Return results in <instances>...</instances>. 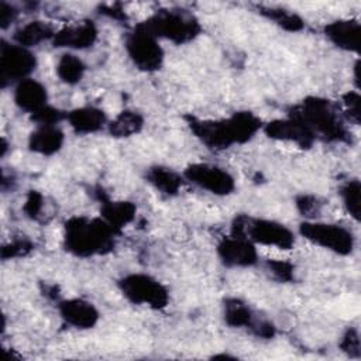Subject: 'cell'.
Instances as JSON below:
<instances>
[{"label": "cell", "mask_w": 361, "mask_h": 361, "mask_svg": "<svg viewBox=\"0 0 361 361\" xmlns=\"http://www.w3.org/2000/svg\"><path fill=\"white\" fill-rule=\"evenodd\" d=\"M186 121L193 135L213 151L243 145L251 141L264 126L262 120L248 110L234 111L228 117L216 120H202L188 116Z\"/></svg>", "instance_id": "cell-1"}, {"label": "cell", "mask_w": 361, "mask_h": 361, "mask_svg": "<svg viewBox=\"0 0 361 361\" xmlns=\"http://www.w3.org/2000/svg\"><path fill=\"white\" fill-rule=\"evenodd\" d=\"M116 235L102 217L73 216L63 226V248L79 258L106 255L114 250Z\"/></svg>", "instance_id": "cell-2"}, {"label": "cell", "mask_w": 361, "mask_h": 361, "mask_svg": "<svg viewBox=\"0 0 361 361\" xmlns=\"http://www.w3.org/2000/svg\"><path fill=\"white\" fill-rule=\"evenodd\" d=\"M289 116L300 120L316 137V140L343 142L348 141L350 133L338 109L329 99L307 96L288 111Z\"/></svg>", "instance_id": "cell-3"}, {"label": "cell", "mask_w": 361, "mask_h": 361, "mask_svg": "<svg viewBox=\"0 0 361 361\" xmlns=\"http://www.w3.org/2000/svg\"><path fill=\"white\" fill-rule=\"evenodd\" d=\"M140 24L158 39L175 45L188 44L202 32L199 20L190 11L180 8H161Z\"/></svg>", "instance_id": "cell-4"}, {"label": "cell", "mask_w": 361, "mask_h": 361, "mask_svg": "<svg viewBox=\"0 0 361 361\" xmlns=\"http://www.w3.org/2000/svg\"><path fill=\"white\" fill-rule=\"evenodd\" d=\"M234 233L248 237L255 245L290 250L295 245V233L276 220L237 214L231 221Z\"/></svg>", "instance_id": "cell-5"}, {"label": "cell", "mask_w": 361, "mask_h": 361, "mask_svg": "<svg viewBox=\"0 0 361 361\" xmlns=\"http://www.w3.org/2000/svg\"><path fill=\"white\" fill-rule=\"evenodd\" d=\"M117 286L121 295L133 305L161 310L169 303V292L166 286L152 275L144 272L124 275L118 279Z\"/></svg>", "instance_id": "cell-6"}, {"label": "cell", "mask_w": 361, "mask_h": 361, "mask_svg": "<svg viewBox=\"0 0 361 361\" xmlns=\"http://www.w3.org/2000/svg\"><path fill=\"white\" fill-rule=\"evenodd\" d=\"M299 234L312 244L337 255H350L355 247V238L351 230L336 223L305 220L299 224Z\"/></svg>", "instance_id": "cell-7"}, {"label": "cell", "mask_w": 361, "mask_h": 361, "mask_svg": "<svg viewBox=\"0 0 361 361\" xmlns=\"http://www.w3.org/2000/svg\"><path fill=\"white\" fill-rule=\"evenodd\" d=\"M124 48L134 66L142 72H155L164 63L165 52L159 39L141 24L127 34Z\"/></svg>", "instance_id": "cell-8"}, {"label": "cell", "mask_w": 361, "mask_h": 361, "mask_svg": "<svg viewBox=\"0 0 361 361\" xmlns=\"http://www.w3.org/2000/svg\"><path fill=\"white\" fill-rule=\"evenodd\" d=\"M35 54L16 42L1 41L0 45V82L6 87L31 78L37 68Z\"/></svg>", "instance_id": "cell-9"}, {"label": "cell", "mask_w": 361, "mask_h": 361, "mask_svg": "<svg viewBox=\"0 0 361 361\" xmlns=\"http://www.w3.org/2000/svg\"><path fill=\"white\" fill-rule=\"evenodd\" d=\"M182 175L185 180L216 196H227L235 190L234 176L219 165L195 162L188 165Z\"/></svg>", "instance_id": "cell-10"}, {"label": "cell", "mask_w": 361, "mask_h": 361, "mask_svg": "<svg viewBox=\"0 0 361 361\" xmlns=\"http://www.w3.org/2000/svg\"><path fill=\"white\" fill-rule=\"evenodd\" d=\"M223 317L227 326L234 329H248L252 334L261 338H272L275 326L267 320L257 317L248 303L240 298H227L223 302Z\"/></svg>", "instance_id": "cell-11"}, {"label": "cell", "mask_w": 361, "mask_h": 361, "mask_svg": "<svg viewBox=\"0 0 361 361\" xmlns=\"http://www.w3.org/2000/svg\"><path fill=\"white\" fill-rule=\"evenodd\" d=\"M216 251L220 261L228 268H248L258 262L257 245L245 235L228 234L223 237Z\"/></svg>", "instance_id": "cell-12"}, {"label": "cell", "mask_w": 361, "mask_h": 361, "mask_svg": "<svg viewBox=\"0 0 361 361\" xmlns=\"http://www.w3.org/2000/svg\"><path fill=\"white\" fill-rule=\"evenodd\" d=\"M262 131L272 140L292 142L300 148H310L316 137L314 134L296 117L286 116L285 118H275L262 126Z\"/></svg>", "instance_id": "cell-13"}, {"label": "cell", "mask_w": 361, "mask_h": 361, "mask_svg": "<svg viewBox=\"0 0 361 361\" xmlns=\"http://www.w3.org/2000/svg\"><path fill=\"white\" fill-rule=\"evenodd\" d=\"M97 27L92 20H83L80 23L66 25L61 30H56L52 45L55 48H65L69 51H83L97 41Z\"/></svg>", "instance_id": "cell-14"}, {"label": "cell", "mask_w": 361, "mask_h": 361, "mask_svg": "<svg viewBox=\"0 0 361 361\" xmlns=\"http://www.w3.org/2000/svg\"><path fill=\"white\" fill-rule=\"evenodd\" d=\"M58 312L61 319L79 330H87L93 329L99 319L100 313L97 307L82 298H69L58 302Z\"/></svg>", "instance_id": "cell-15"}, {"label": "cell", "mask_w": 361, "mask_h": 361, "mask_svg": "<svg viewBox=\"0 0 361 361\" xmlns=\"http://www.w3.org/2000/svg\"><path fill=\"white\" fill-rule=\"evenodd\" d=\"M326 38L337 48L347 52L360 51L361 25L355 18H340L324 27Z\"/></svg>", "instance_id": "cell-16"}, {"label": "cell", "mask_w": 361, "mask_h": 361, "mask_svg": "<svg viewBox=\"0 0 361 361\" xmlns=\"http://www.w3.org/2000/svg\"><path fill=\"white\" fill-rule=\"evenodd\" d=\"M13 100L20 110L31 116L48 104V90L39 80L28 78L14 85Z\"/></svg>", "instance_id": "cell-17"}, {"label": "cell", "mask_w": 361, "mask_h": 361, "mask_svg": "<svg viewBox=\"0 0 361 361\" xmlns=\"http://www.w3.org/2000/svg\"><path fill=\"white\" fill-rule=\"evenodd\" d=\"M66 121L79 135L99 133L109 124L104 110L96 106H80L66 111Z\"/></svg>", "instance_id": "cell-18"}, {"label": "cell", "mask_w": 361, "mask_h": 361, "mask_svg": "<svg viewBox=\"0 0 361 361\" xmlns=\"http://www.w3.org/2000/svg\"><path fill=\"white\" fill-rule=\"evenodd\" d=\"M65 134L58 126H37L28 137V149L42 157H52L61 151Z\"/></svg>", "instance_id": "cell-19"}, {"label": "cell", "mask_w": 361, "mask_h": 361, "mask_svg": "<svg viewBox=\"0 0 361 361\" xmlns=\"http://www.w3.org/2000/svg\"><path fill=\"white\" fill-rule=\"evenodd\" d=\"M99 200L102 202L100 217L117 233L130 224L135 219L137 206L130 200H109L103 197L102 192H97Z\"/></svg>", "instance_id": "cell-20"}, {"label": "cell", "mask_w": 361, "mask_h": 361, "mask_svg": "<svg viewBox=\"0 0 361 361\" xmlns=\"http://www.w3.org/2000/svg\"><path fill=\"white\" fill-rule=\"evenodd\" d=\"M145 179L154 189L165 196H176L185 183L183 175L164 165L149 166L145 172Z\"/></svg>", "instance_id": "cell-21"}, {"label": "cell", "mask_w": 361, "mask_h": 361, "mask_svg": "<svg viewBox=\"0 0 361 361\" xmlns=\"http://www.w3.org/2000/svg\"><path fill=\"white\" fill-rule=\"evenodd\" d=\"M56 30L42 20H32L24 25H20L13 34V42L25 47L28 49L42 44L44 41H52Z\"/></svg>", "instance_id": "cell-22"}, {"label": "cell", "mask_w": 361, "mask_h": 361, "mask_svg": "<svg viewBox=\"0 0 361 361\" xmlns=\"http://www.w3.org/2000/svg\"><path fill=\"white\" fill-rule=\"evenodd\" d=\"M144 128V116L140 111L126 109L107 124V131L114 138H128Z\"/></svg>", "instance_id": "cell-23"}, {"label": "cell", "mask_w": 361, "mask_h": 361, "mask_svg": "<svg viewBox=\"0 0 361 361\" xmlns=\"http://www.w3.org/2000/svg\"><path fill=\"white\" fill-rule=\"evenodd\" d=\"M55 71L61 82H63L65 85L73 86L83 79L86 72V65L78 55L68 51L59 56Z\"/></svg>", "instance_id": "cell-24"}, {"label": "cell", "mask_w": 361, "mask_h": 361, "mask_svg": "<svg viewBox=\"0 0 361 361\" xmlns=\"http://www.w3.org/2000/svg\"><path fill=\"white\" fill-rule=\"evenodd\" d=\"M258 11H259L261 16H264L265 18H268L269 21L276 24L278 27L283 28L285 31L298 32V31L303 30V27H305L303 18L299 14H296L290 10L281 8V7L258 6Z\"/></svg>", "instance_id": "cell-25"}, {"label": "cell", "mask_w": 361, "mask_h": 361, "mask_svg": "<svg viewBox=\"0 0 361 361\" xmlns=\"http://www.w3.org/2000/svg\"><path fill=\"white\" fill-rule=\"evenodd\" d=\"M340 196L345 210L358 221L361 212V183L358 179H350L340 186Z\"/></svg>", "instance_id": "cell-26"}, {"label": "cell", "mask_w": 361, "mask_h": 361, "mask_svg": "<svg viewBox=\"0 0 361 361\" xmlns=\"http://www.w3.org/2000/svg\"><path fill=\"white\" fill-rule=\"evenodd\" d=\"M265 265L272 276L279 282H292L295 279V267L289 261L271 258L267 259Z\"/></svg>", "instance_id": "cell-27"}, {"label": "cell", "mask_w": 361, "mask_h": 361, "mask_svg": "<svg viewBox=\"0 0 361 361\" xmlns=\"http://www.w3.org/2000/svg\"><path fill=\"white\" fill-rule=\"evenodd\" d=\"M31 120L37 126H58L62 120H66V113L58 107L47 104L37 113L31 114Z\"/></svg>", "instance_id": "cell-28"}, {"label": "cell", "mask_w": 361, "mask_h": 361, "mask_svg": "<svg viewBox=\"0 0 361 361\" xmlns=\"http://www.w3.org/2000/svg\"><path fill=\"white\" fill-rule=\"evenodd\" d=\"M295 204L299 213L307 220H313L317 214H320L323 207V202L314 195H299L295 200Z\"/></svg>", "instance_id": "cell-29"}, {"label": "cell", "mask_w": 361, "mask_h": 361, "mask_svg": "<svg viewBox=\"0 0 361 361\" xmlns=\"http://www.w3.org/2000/svg\"><path fill=\"white\" fill-rule=\"evenodd\" d=\"M32 250H34V244L28 238H14L10 243L3 245L1 258L3 259L21 258L28 255Z\"/></svg>", "instance_id": "cell-30"}, {"label": "cell", "mask_w": 361, "mask_h": 361, "mask_svg": "<svg viewBox=\"0 0 361 361\" xmlns=\"http://www.w3.org/2000/svg\"><path fill=\"white\" fill-rule=\"evenodd\" d=\"M343 100V106H344V113L347 116V118L350 121H353L354 124H360V118H361V99H360V93L357 90H348L343 94L341 97Z\"/></svg>", "instance_id": "cell-31"}, {"label": "cell", "mask_w": 361, "mask_h": 361, "mask_svg": "<svg viewBox=\"0 0 361 361\" xmlns=\"http://www.w3.org/2000/svg\"><path fill=\"white\" fill-rule=\"evenodd\" d=\"M338 347L351 358H360V334L355 329L350 327L344 331Z\"/></svg>", "instance_id": "cell-32"}, {"label": "cell", "mask_w": 361, "mask_h": 361, "mask_svg": "<svg viewBox=\"0 0 361 361\" xmlns=\"http://www.w3.org/2000/svg\"><path fill=\"white\" fill-rule=\"evenodd\" d=\"M44 209V196L38 190H30L27 193L23 212L31 220H38Z\"/></svg>", "instance_id": "cell-33"}, {"label": "cell", "mask_w": 361, "mask_h": 361, "mask_svg": "<svg viewBox=\"0 0 361 361\" xmlns=\"http://www.w3.org/2000/svg\"><path fill=\"white\" fill-rule=\"evenodd\" d=\"M18 16V8L7 1H1L0 3V27L3 30L8 28L11 25V23L16 21Z\"/></svg>", "instance_id": "cell-34"}, {"label": "cell", "mask_w": 361, "mask_h": 361, "mask_svg": "<svg viewBox=\"0 0 361 361\" xmlns=\"http://www.w3.org/2000/svg\"><path fill=\"white\" fill-rule=\"evenodd\" d=\"M100 14L117 20V21H126L127 20V14L126 11H123V8L118 4H110V6H100Z\"/></svg>", "instance_id": "cell-35"}]
</instances>
